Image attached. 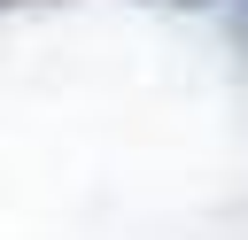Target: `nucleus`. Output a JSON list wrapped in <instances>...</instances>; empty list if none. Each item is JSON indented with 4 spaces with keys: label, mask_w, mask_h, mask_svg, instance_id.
Here are the masks:
<instances>
[{
    "label": "nucleus",
    "mask_w": 248,
    "mask_h": 240,
    "mask_svg": "<svg viewBox=\"0 0 248 240\" xmlns=\"http://www.w3.org/2000/svg\"><path fill=\"white\" fill-rule=\"evenodd\" d=\"M132 8H225V0H132Z\"/></svg>",
    "instance_id": "nucleus-1"
},
{
    "label": "nucleus",
    "mask_w": 248,
    "mask_h": 240,
    "mask_svg": "<svg viewBox=\"0 0 248 240\" xmlns=\"http://www.w3.org/2000/svg\"><path fill=\"white\" fill-rule=\"evenodd\" d=\"M23 8H62V0H0V15H23Z\"/></svg>",
    "instance_id": "nucleus-2"
}]
</instances>
